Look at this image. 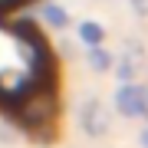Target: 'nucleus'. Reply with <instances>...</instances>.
Returning a JSON list of instances; mask_svg holds the SVG:
<instances>
[{"label": "nucleus", "mask_w": 148, "mask_h": 148, "mask_svg": "<svg viewBox=\"0 0 148 148\" xmlns=\"http://www.w3.org/2000/svg\"><path fill=\"white\" fill-rule=\"evenodd\" d=\"M16 3H23V0H0V10H3V13H10Z\"/></svg>", "instance_id": "nucleus-2"}, {"label": "nucleus", "mask_w": 148, "mask_h": 148, "mask_svg": "<svg viewBox=\"0 0 148 148\" xmlns=\"http://www.w3.org/2000/svg\"><path fill=\"white\" fill-rule=\"evenodd\" d=\"M59 63L33 23L0 10V115L13 119L33 138L53 142L59 132Z\"/></svg>", "instance_id": "nucleus-1"}]
</instances>
